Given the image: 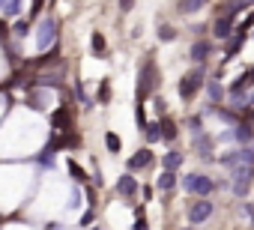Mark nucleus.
<instances>
[{"label":"nucleus","mask_w":254,"mask_h":230,"mask_svg":"<svg viewBox=\"0 0 254 230\" xmlns=\"http://www.w3.org/2000/svg\"><path fill=\"white\" fill-rule=\"evenodd\" d=\"M251 176H254V165H236L233 168V194L245 197L251 188Z\"/></svg>","instance_id":"nucleus-1"},{"label":"nucleus","mask_w":254,"mask_h":230,"mask_svg":"<svg viewBox=\"0 0 254 230\" xmlns=\"http://www.w3.org/2000/svg\"><path fill=\"white\" fill-rule=\"evenodd\" d=\"M54 39H57V21L54 18H42L39 27H36V48L45 51V48L54 45Z\"/></svg>","instance_id":"nucleus-2"},{"label":"nucleus","mask_w":254,"mask_h":230,"mask_svg":"<svg viewBox=\"0 0 254 230\" xmlns=\"http://www.w3.org/2000/svg\"><path fill=\"white\" fill-rule=\"evenodd\" d=\"M156 84H159L156 63H153V60H147V63H144V69H141V81H138V102H144V99H147V93H150Z\"/></svg>","instance_id":"nucleus-3"},{"label":"nucleus","mask_w":254,"mask_h":230,"mask_svg":"<svg viewBox=\"0 0 254 230\" xmlns=\"http://www.w3.org/2000/svg\"><path fill=\"white\" fill-rule=\"evenodd\" d=\"M186 188H189L191 194H197V197H209V194L215 191V182H212L209 176H200V173H189V176H186Z\"/></svg>","instance_id":"nucleus-4"},{"label":"nucleus","mask_w":254,"mask_h":230,"mask_svg":"<svg viewBox=\"0 0 254 230\" xmlns=\"http://www.w3.org/2000/svg\"><path fill=\"white\" fill-rule=\"evenodd\" d=\"M200 87H203V72H200V69H194V72L183 75V81H180V96L189 102V99H191Z\"/></svg>","instance_id":"nucleus-5"},{"label":"nucleus","mask_w":254,"mask_h":230,"mask_svg":"<svg viewBox=\"0 0 254 230\" xmlns=\"http://www.w3.org/2000/svg\"><path fill=\"white\" fill-rule=\"evenodd\" d=\"M212 215V203L206 200V197H200V200H194L191 206H189V221L191 224H200V221H206Z\"/></svg>","instance_id":"nucleus-6"},{"label":"nucleus","mask_w":254,"mask_h":230,"mask_svg":"<svg viewBox=\"0 0 254 230\" xmlns=\"http://www.w3.org/2000/svg\"><path fill=\"white\" fill-rule=\"evenodd\" d=\"M212 33H215V39H227V36L233 33V15H230V12H221V15L212 21Z\"/></svg>","instance_id":"nucleus-7"},{"label":"nucleus","mask_w":254,"mask_h":230,"mask_svg":"<svg viewBox=\"0 0 254 230\" xmlns=\"http://www.w3.org/2000/svg\"><path fill=\"white\" fill-rule=\"evenodd\" d=\"M117 191H120L123 197H135V194H138V182H135V176L123 173V176L117 179Z\"/></svg>","instance_id":"nucleus-8"},{"label":"nucleus","mask_w":254,"mask_h":230,"mask_svg":"<svg viewBox=\"0 0 254 230\" xmlns=\"http://www.w3.org/2000/svg\"><path fill=\"white\" fill-rule=\"evenodd\" d=\"M147 165H153V153H150V150H138V153L129 159V171H141V168H147Z\"/></svg>","instance_id":"nucleus-9"},{"label":"nucleus","mask_w":254,"mask_h":230,"mask_svg":"<svg viewBox=\"0 0 254 230\" xmlns=\"http://www.w3.org/2000/svg\"><path fill=\"white\" fill-rule=\"evenodd\" d=\"M209 51H212V45H209L206 39H200V42H194V45H191V51H189V57L200 63V60H206V57H209Z\"/></svg>","instance_id":"nucleus-10"},{"label":"nucleus","mask_w":254,"mask_h":230,"mask_svg":"<svg viewBox=\"0 0 254 230\" xmlns=\"http://www.w3.org/2000/svg\"><path fill=\"white\" fill-rule=\"evenodd\" d=\"M206 3H209V0H180V12H183V15H191V12L203 9Z\"/></svg>","instance_id":"nucleus-11"},{"label":"nucleus","mask_w":254,"mask_h":230,"mask_svg":"<svg viewBox=\"0 0 254 230\" xmlns=\"http://www.w3.org/2000/svg\"><path fill=\"white\" fill-rule=\"evenodd\" d=\"M251 135H254V129H251L248 123H236V129H233V138H236V141L248 144V141H251Z\"/></svg>","instance_id":"nucleus-12"},{"label":"nucleus","mask_w":254,"mask_h":230,"mask_svg":"<svg viewBox=\"0 0 254 230\" xmlns=\"http://www.w3.org/2000/svg\"><path fill=\"white\" fill-rule=\"evenodd\" d=\"M206 90H209V99H212V102H221V99H224V87L218 84V78H212V81L206 84Z\"/></svg>","instance_id":"nucleus-13"},{"label":"nucleus","mask_w":254,"mask_h":230,"mask_svg":"<svg viewBox=\"0 0 254 230\" xmlns=\"http://www.w3.org/2000/svg\"><path fill=\"white\" fill-rule=\"evenodd\" d=\"M174 185H177V173H174V171H165V173L159 176V188H162V191H171Z\"/></svg>","instance_id":"nucleus-14"},{"label":"nucleus","mask_w":254,"mask_h":230,"mask_svg":"<svg viewBox=\"0 0 254 230\" xmlns=\"http://www.w3.org/2000/svg\"><path fill=\"white\" fill-rule=\"evenodd\" d=\"M144 135H147L150 144H156V141L162 138V126H159V123H147V126H144Z\"/></svg>","instance_id":"nucleus-15"},{"label":"nucleus","mask_w":254,"mask_h":230,"mask_svg":"<svg viewBox=\"0 0 254 230\" xmlns=\"http://www.w3.org/2000/svg\"><path fill=\"white\" fill-rule=\"evenodd\" d=\"M242 42H245V33L239 30V33H236V36L230 39V45H227V57H236V51L242 48Z\"/></svg>","instance_id":"nucleus-16"},{"label":"nucleus","mask_w":254,"mask_h":230,"mask_svg":"<svg viewBox=\"0 0 254 230\" xmlns=\"http://www.w3.org/2000/svg\"><path fill=\"white\" fill-rule=\"evenodd\" d=\"M159 126H162V138H165V141H174V138H177V126H174V120H162Z\"/></svg>","instance_id":"nucleus-17"},{"label":"nucleus","mask_w":254,"mask_h":230,"mask_svg":"<svg viewBox=\"0 0 254 230\" xmlns=\"http://www.w3.org/2000/svg\"><path fill=\"white\" fill-rule=\"evenodd\" d=\"M183 165V153H168L165 156V171H177Z\"/></svg>","instance_id":"nucleus-18"},{"label":"nucleus","mask_w":254,"mask_h":230,"mask_svg":"<svg viewBox=\"0 0 254 230\" xmlns=\"http://www.w3.org/2000/svg\"><path fill=\"white\" fill-rule=\"evenodd\" d=\"M66 120H69V111H66V108H60V111H54V117H51V123H54V129H63V126H66Z\"/></svg>","instance_id":"nucleus-19"},{"label":"nucleus","mask_w":254,"mask_h":230,"mask_svg":"<svg viewBox=\"0 0 254 230\" xmlns=\"http://www.w3.org/2000/svg\"><path fill=\"white\" fill-rule=\"evenodd\" d=\"M194 144H197V150H200V156H209V138L200 132V135H194Z\"/></svg>","instance_id":"nucleus-20"},{"label":"nucleus","mask_w":254,"mask_h":230,"mask_svg":"<svg viewBox=\"0 0 254 230\" xmlns=\"http://www.w3.org/2000/svg\"><path fill=\"white\" fill-rule=\"evenodd\" d=\"M174 36H177V30H174L171 24H162V27H159V39H162V42H171Z\"/></svg>","instance_id":"nucleus-21"},{"label":"nucleus","mask_w":254,"mask_h":230,"mask_svg":"<svg viewBox=\"0 0 254 230\" xmlns=\"http://www.w3.org/2000/svg\"><path fill=\"white\" fill-rule=\"evenodd\" d=\"M90 45H93V51H96V54H105V36H102V33H93Z\"/></svg>","instance_id":"nucleus-22"},{"label":"nucleus","mask_w":254,"mask_h":230,"mask_svg":"<svg viewBox=\"0 0 254 230\" xmlns=\"http://www.w3.org/2000/svg\"><path fill=\"white\" fill-rule=\"evenodd\" d=\"M105 144H108V150H111V153H120V147H123V144H120V138H117L114 132H108V135H105Z\"/></svg>","instance_id":"nucleus-23"},{"label":"nucleus","mask_w":254,"mask_h":230,"mask_svg":"<svg viewBox=\"0 0 254 230\" xmlns=\"http://www.w3.org/2000/svg\"><path fill=\"white\" fill-rule=\"evenodd\" d=\"M3 9H6V15H18L21 12V0H6Z\"/></svg>","instance_id":"nucleus-24"},{"label":"nucleus","mask_w":254,"mask_h":230,"mask_svg":"<svg viewBox=\"0 0 254 230\" xmlns=\"http://www.w3.org/2000/svg\"><path fill=\"white\" fill-rule=\"evenodd\" d=\"M69 173H72V176H75L78 182H84V179H87V173H84V171H81V168H78L75 162H69Z\"/></svg>","instance_id":"nucleus-25"},{"label":"nucleus","mask_w":254,"mask_h":230,"mask_svg":"<svg viewBox=\"0 0 254 230\" xmlns=\"http://www.w3.org/2000/svg\"><path fill=\"white\" fill-rule=\"evenodd\" d=\"M108 96H111V87H108V81H105V84L99 87V99H102V102H108Z\"/></svg>","instance_id":"nucleus-26"},{"label":"nucleus","mask_w":254,"mask_h":230,"mask_svg":"<svg viewBox=\"0 0 254 230\" xmlns=\"http://www.w3.org/2000/svg\"><path fill=\"white\" fill-rule=\"evenodd\" d=\"M135 230H150V227H147V218H144V212H138V221H135Z\"/></svg>","instance_id":"nucleus-27"},{"label":"nucleus","mask_w":254,"mask_h":230,"mask_svg":"<svg viewBox=\"0 0 254 230\" xmlns=\"http://www.w3.org/2000/svg\"><path fill=\"white\" fill-rule=\"evenodd\" d=\"M135 6V0H120V12H132Z\"/></svg>","instance_id":"nucleus-28"},{"label":"nucleus","mask_w":254,"mask_h":230,"mask_svg":"<svg viewBox=\"0 0 254 230\" xmlns=\"http://www.w3.org/2000/svg\"><path fill=\"white\" fill-rule=\"evenodd\" d=\"M15 33H18V36H24V33H30V27H27V24H24V21H21V24H18V27H15Z\"/></svg>","instance_id":"nucleus-29"},{"label":"nucleus","mask_w":254,"mask_h":230,"mask_svg":"<svg viewBox=\"0 0 254 230\" xmlns=\"http://www.w3.org/2000/svg\"><path fill=\"white\" fill-rule=\"evenodd\" d=\"M42 3H45V0H33V12H39V9H42Z\"/></svg>","instance_id":"nucleus-30"},{"label":"nucleus","mask_w":254,"mask_h":230,"mask_svg":"<svg viewBox=\"0 0 254 230\" xmlns=\"http://www.w3.org/2000/svg\"><path fill=\"white\" fill-rule=\"evenodd\" d=\"M248 215H251V224H254V206H248Z\"/></svg>","instance_id":"nucleus-31"},{"label":"nucleus","mask_w":254,"mask_h":230,"mask_svg":"<svg viewBox=\"0 0 254 230\" xmlns=\"http://www.w3.org/2000/svg\"><path fill=\"white\" fill-rule=\"evenodd\" d=\"M3 33H6V24H3V21H0V36H3Z\"/></svg>","instance_id":"nucleus-32"},{"label":"nucleus","mask_w":254,"mask_h":230,"mask_svg":"<svg viewBox=\"0 0 254 230\" xmlns=\"http://www.w3.org/2000/svg\"><path fill=\"white\" fill-rule=\"evenodd\" d=\"M3 3H6V0H0V6H3Z\"/></svg>","instance_id":"nucleus-33"},{"label":"nucleus","mask_w":254,"mask_h":230,"mask_svg":"<svg viewBox=\"0 0 254 230\" xmlns=\"http://www.w3.org/2000/svg\"><path fill=\"white\" fill-rule=\"evenodd\" d=\"M186 230H189V227H186Z\"/></svg>","instance_id":"nucleus-34"}]
</instances>
